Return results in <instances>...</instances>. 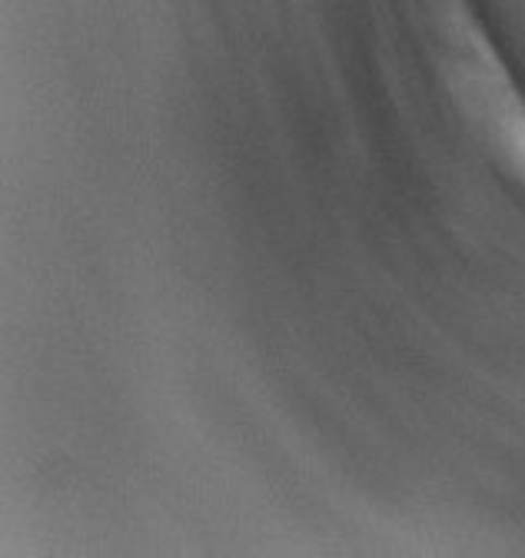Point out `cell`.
<instances>
[{
    "instance_id": "obj_1",
    "label": "cell",
    "mask_w": 525,
    "mask_h": 558,
    "mask_svg": "<svg viewBox=\"0 0 525 558\" xmlns=\"http://www.w3.org/2000/svg\"><path fill=\"white\" fill-rule=\"evenodd\" d=\"M499 133H502V150L509 154V160L515 163V170L525 177V113L518 107H509L499 117Z\"/></svg>"
}]
</instances>
